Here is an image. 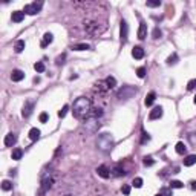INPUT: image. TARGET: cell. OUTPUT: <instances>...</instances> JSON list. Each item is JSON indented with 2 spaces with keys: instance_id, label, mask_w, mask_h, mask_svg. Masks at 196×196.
<instances>
[{
  "instance_id": "cell-31",
  "label": "cell",
  "mask_w": 196,
  "mask_h": 196,
  "mask_svg": "<svg viewBox=\"0 0 196 196\" xmlns=\"http://www.w3.org/2000/svg\"><path fill=\"white\" fill-rule=\"evenodd\" d=\"M68 110H69V106H68V104H64V106L61 107V110H58V116H60V118H64L66 113H68Z\"/></svg>"
},
{
  "instance_id": "cell-39",
  "label": "cell",
  "mask_w": 196,
  "mask_h": 196,
  "mask_svg": "<svg viewBox=\"0 0 196 196\" xmlns=\"http://www.w3.org/2000/svg\"><path fill=\"white\" fill-rule=\"evenodd\" d=\"M64 58H66V54H61L60 57H57V61H55V63L60 66V64H63V63H64Z\"/></svg>"
},
{
  "instance_id": "cell-20",
  "label": "cell",
  "mask_w": 196,
  "mask_h": 196,
  "mask_svg": "<svg viewBox=\"0 0 196 196\" xmlns=\"http://www.w3.org/2000/svg\"><path fill=\"white\" fill-rule=\"evenodd\" d=\"M22 156H23V150L22 149H14V150H12V159H14V161L22 159Z\"/></svg>"
},
{
  "instance_id": "cell-3",
  "label": "cell",
  "mask_w": 196,
  "mask_h": 196,
  "mask_svg": "<svg viewBox=\"0 0 196 196\" xmlns=\"http://www.w3.org/2000/svg\"><path fill=\"white\" fill-rule=\"evenodd\" d=\"M97 144H98V149H100V150L109 152V150L113 147V136H112L110 133H101V135L98 136Z\"/></svg>"
},
{
  "instance_id": "cell-16",
  "label": "cell",
  "mask_w": 196,
  "mask_h": 196,
  "mask_svg": "<svg viewBox=\"0 0 196 196\" xmlns=\"http://www.w3.org/2000/svg\"><path fill=\"white\" fill-rule=\"evenodd\" d=\"M52 40H54V35H52L51 32H46V34L43 35V40H42V48H46L48 45H51Z\"/></svg>"
},
{
  "instance_id": "cell-23",
  "label": "cell",
  "mask_w": 196,
  "mask_h": 196,
  "mask_svg": "<svg viewBox=\"0 0 196 196\" xmlns=\"http://www.w3.org/2000/svg\"><path fill=\"white\" fill-rule=\"evenodd\" d=\"M112 172H113V175H115V176H124V175H126L124 168H123L121 165H115Z\"/></svg>"
},
{
  "instance_id": "cell-29",
  "label": "cell",
  "mask_w": 196,
  "mask_h": 196,
  "mask_svg": "<svg viewBox=\"0 0 196 196\" xmlns=\"http://www.w3.org/2000/svg\"><path fill=\"white\" fill-rule=\"evenodd\" d=\"M142 162H144L146 167H152L155 164V159L152 158V156H144V161H142Z\"/></svg>"
},
{
  "instance_id": "cell-42",
  "label": "cell",
  "mask_w": 196,
  "mask_h": 196,
  "mask_svg": "<svg viewBox=\"0 0 196 196\" xmlns=\"http://www.w3.org/2000/svg\"><path fill=\"white\" fill-rule=\"evenodd\" d=\"M190 189H192V190L196 189V181H192V182H190Z\"/></svg>"
},
{
  "instance_id": "cell-32",
  "label": "cell",
  "mask_w": 196,
  "mask_h": 196,
  "mask_svg": "<svg viewBox=\"0 0 196 196\" xmlns=\"http://www.w3.org/2000/svg\"><path fill=\"white\" fill-rule=\"evenodd\" d=\"M182 187H184V184H182V182L181 181H172L170 182V189H182Z\"/></svg>"
},
{
  "instance_id": "cell-30",
  "label": "cell",
  "mask_w": 196,
  "mask_h": 196,
  "mask_svg": "<svg viewBox=\"0 0 196 196\" xmlns=\"http://www.w3.org/2000/svg\"><path fill=\"white\" fill-rule=\"evenodd\" d=\"M34 69H35L37 72H45L46 68H45V64H43L42 61H37V63L34 64Z\"/></svg>"
},
{
  "instance_id": "cell-5",
  "label": "cell",
  "mask_w": 196,
  "mask_h": 196,
  "mask_svg": "<svg viewBox=\"0 0 196 196\" xmlns=\"http://www.w3.org/2000/svg\"><path fill=\"white\" fill-rule=\"evenodd\" d=\"M42 6H43V2H34V3H29V5H25L23 12L25 14H29V16H35L37 12L42 9Z\"/></svg>"
},
{
  "instance_id": "cell-26",
  "label": "cell",
  "mask_w": 196,
  "mask_h": 196,
  "mask_svg": "<svg viewBox=\"0 0 196 196\" xmlns=\"http://www.w3.org/2000/svg\"><path fill=\"white\" fill-rule=\"evenodd\" d=\"M106 84H107L109 89H112V87L116 86V80H115L113 77H107V78H106Z\"/></svg>"
},
{
  "instance_id": "cell-15",
  "label": "cell",
  "mask_w": 196,
  "mask_h": 196,
  "mask_svg": "<svg viewBox=\"0 0 196 196\" xmlns=\"http://www.w3.org/2000/svg\"><path fill=\"white\" fill-rule=\"evenodd\" d=\"M11 19H12V22L20 23L25 19V12L23 11H14V12H12V16H11Z\"/></svg>"
},
{
  "instance_id": "cell-35",
  "label": "cell",
  "mask_w": 196,
  "mask_h": 196,
  "mask_svg": "<svg viewBox=\"0 0 196 196\" xmlns=\"http://www.w3.org/2000/svg\"><path fill=\"white\" fill-rule=\"evenodd\" d=\"M146 68H138L136 69V75H138V78H144L146 77Z\"/></svg>"
},
{
  "instance_id": "cell-7",
  "label": "cell",
  "mask_w": 196,
  "mask_h": 196,
  "mask_svg": "<svg viewBox=\"0 0 196 196\" xmlns=\"http://www.w3.org/2000/svg\"><path fill=\"white\" fill-rule=\"evenodd\" d=\"M32 110H34V101H26L25 106H23V110H22L23 118H28V116H31Z\"/></svg>"
},
{
  "instance_id": "cell-38",
  "label": "cell",
  "mask_w": 196,
  "mask_h": 196,
  "mask_svg": "<svg viewBox=\"0 0 196 196\" xmlns=\"http://www.w3.org/2000/svg\"><path fill=\"white\" fill-rule=\"evenodd\" d=\"M48 118H49V116H48V113H46V112L40 113V116H38V120H40V123H46V121H48Z\"/></svg>"
},
{
  "instance_id": "cell-25",
  "label": "cell",
  "mask_w": 196,
  "mask_h": 196,
  "mask_svg": "<svg viewBox=\"0 0 196 196\" xmlns=\"http://www.w3.org/2000/svg\"><path fill=\"white\" fill-rule=\"evenodd\" d=\"M11 189H12V182H11V181H8V179L2 181V190H5V192H9Z\"/></svg>"
},
{
  "instance_id": "cell-22",
  "label": "cell",
  "mask_w": 196,
  "mask_h": 196,
  "mask_svg": "<svg viewBox=\"0 0 196 196\" xmlns=\"http://www.w3.org/2000/svg\"><path fill=\"white\" fill-rule=\"evenodd\" d=\"M72 49L74 51H87V49H90V46L87 43H78V45H74Z\"/></svg>"
},
{
  "instance_id": "cell-33",
  "label": "cell",
  "mask_w": 196,
  "mask_h": 196,
  "mask_svg": "<svg viewBox=\"0 0 196 196\" xmlns=\"http://www.w3.org/2000/svg\"><path fill=\"white\" fill-rule=\"evenodd\" d=\"M132 186L136 187V189H141V187H142V179H141V178H135V179L132 181Z\"/></svg>"
},
{
  "instance_id": "cell-17",
  "label": "cell",
  "mask_w": 196,
  "mask_h": 196,
  "mask_svg": "<svg viewBox=\"0 0 196 196\" xmlns=\"http://www.w3.org/2000/svg\"><path fill=\"white\" fill-rule=\"evenodd\" d=\"M40 133H42V132H40L37 127H32V129L29 130L28 135H29V139H31V141H37L38 138H40Z\"/></svg>"
},
{
  "instance_id": "cell-2",
  "label": "cell",
  "mask_w": 196,
  "mask_h": 196,
  "mask_svg": "<svg viewBox=\"0 0 196 196\" xmlns=\"http://www.w3.org/2000/svg\"><path fill=\"white\" fill-rule=\"evenodd\" d=\"M104 29H106V22L100 23V20H97V19H86L84 20V31L90 37H97V35L103 34Z\"/></svg>"
},
{
  "instance_id": "cell-28",
  "label": "cell",
  "mask_w": 196,
  "mask_h": 196,
  "mask_svg": "<svg viewBox=\"0 0 196 196\" xmlns=\"http://www.w3.org/2000/svg\"><path fill=\"white\" fill-rule=\"evenodd\" d=\"M146 5L149 8H158V6H161V2H159V0H147Z\"/></svg>"
},
{
  "instance_id": "cell-34",
  "label": "cell",
  "mask_w": 196,
  "mask_h": 196,
  "mask_svg": "<svg viewBox=\"0 0 196 196\" xmlns=\"http://www.w3.org/2000/svg\"><path fill=\"white\" fill-rule=\"evenodd\" d=\"M175 63H178V55H176V54H172L170 57L167 58V64H175Z\"/></svg>"
},
{
  "instance_id": "cell-24",
  "label": "cell",
  "mask_w": 196,
  "mask_h": 196,
  "mask_svg": "<svg viewBox=\"0 0 196 196\" xmlns=\"http://www.w3.org/2000/svg\"><path fill=\"white\" fill-rule=\"evenodd\" d=\"M175 150H176V153H179V155H184L186 150H187V147H186L184 142H178L176 147H175Z\"/></svg>"
},
{
  "instance_id": "cell-41",
  "label": "cell",
  "mask_w": 196,
  "mask_h": 196,
  "mask_svg": "<svg viewBox=\"0 0 196 196\" xmlns=\"http://www.w3.org/2000/svg\"><path fill=\"white\" fill-rule=\"evenodd\" d=\"M161 193H162L164 196H172V189H162Z\"/></svg>"
},
{
  "instance_id": "cell-44",
  "label": "cell",
  "mask_w": 196,
  "mask_h": 196,
  "mask_svg": "<svg viewBox=\"0 0 196 196\" xmlns=\"http://www.w3.org/2000/svg\"><path fill=\"white\" fill-rule=\"evenodd\" d=\"M193 103H195V104H196V95H195V98H193Z\"/></svg>"
},
{
  "instance_id": "cell-45",
  "label": "cell",
  "mask_w": 196,
  "mask_h": 196,
  "mask_svg": "<svg viewBox=\"0 0 196 196\" xmlns=\"http://www.w3.org/2000/svg\"><path fill=\"white\" fill-rule=\"evenodd\" d=\"M64 196H74V195H64Z\"/></svg>"
},
{
  "instance_id": "cell-27",
  "label": "cell",
  "mask_w": 196,
  "mask_h": 196,
  "mask_svg": "<svg viewBox=\"0 0 196 196\" xmlns=\"http://www.w3.org/2000/svg\"><path fill=\"white\" fill-rule=\"evenodd\" d=\"M150 141V135L147 133V132H144V130H142V133H141V144H146V142H149Z\"/></svg>"
},
{
  "instance_id": "cell-9",
  "label": "cell",
  "mask_w": 196,
  "mask_h": 196,
  "mask_svg": "<svg viewBox=\"0 0 196 196\" xmlns=\"http://www.w3.org/2000/svg\"><path fill=\"white\" fill-rule=\"evenodd\" d=\"M25 78V72L23 71H20V69H14L11 72V80L12 81H16V83H19V81H22Z\"/></svg>"
},
{
  "instance_id": "cell-12",
  "label": "cell",
  "mask_w": 196,
  "mask_h": 196,
  "mask_svg": "<svg viewBox=\"0 0 196 196\" xmlns=\"http://www.w3.org/2000/svg\"><path fill=\"white\" fill-rule=\"evenodd\" d=\"M132 57L135 60H141V58H144V49H142L141 46H135L132 49Z\"/></svg>"
},
{
  "instance_id": "cell-18",
  "label": "cell",
  "mask_w": 196,
  "mask_h": 196,
  "mask_svg": "<svg viewBox=\"0 0 196 196\" xmlns=\"http://www.w3.org/2000/svg\"><path fill=\"white\" fill-rule=\"evenodd\" d=\"M155 98H156V94H155V92H149V94L146 95V100H144V104H146V106H147V107H150V106H152V104L155 103Z\"/></svg>"
},
{
  "instance_id": "cell-14",
  "label": "cell",
  "mask_w": 196,
  "mask_h": 196,
  "mask_svg": "<svg viewBox=\"0 0 196 196\" xmlns=\"http://www.w3.org/2000/svg\"><path fill=\"white\" fill-rule=\"evenodd\" d=\"M97 173H98V176H101V178H104V179H107V178L110 176V170H109L106 165H100V167L97 168Z\"/></svg>"
},
{
  "instance_id": "cell-43",
  "label": "cell",
  "mask_w": 196,
  "mask_h": 196,
  "mask_svg": "<svg viewBox=\"0 0 196 196\" xmlns=\"http://www.w3.org/2000/svg\"><path fill=\"white\" fill-rule=\"evenodd\" d=\"M155 196H164V195H162V193H158V195H155Z\"/></svg>"
},
{
  "instance_id": "cell-13",
  "label": "cell",
  "mask_w": 196,
  "mask_h": 196,
  "mask_svg": "<svg viewBox=\"0 0 196 196\" xmlns=\"http://www.w3.org/2000/svg\"><path fill=\"white\" fill-rule=\"evenodd\" d=\"M84 126L89 129V130H95V129H98V123H97V120L95 118H92V116H89V118H86V121H84Z\"/></svg>"
},
{
  "instance_id": "cell-37",
  "label": "cell",
  "mask_w": 196,
  "mask_h": 196,
  "mask_svg": "<svg viewBox=\"0 0 196 196\" xmlns=\"http://www.w3.org/2000/svg\"><path fill=\"white\" fill-rule=\"evenodd\" d=\"M196 87V78H193V80H190L189 83H187V89L189 90H193Z\"/></svg>"
},
{
  "instance_id": "cell-19",
  "label": "cell",
  "mask_w": 196,
  "mask_h": 196,
  "mask_svg": "<svg viewBox=\"0 0 196 196\" xmlns=\"http://www.w3.org/2000/svg\"><path fill=\"white\" fill-rule=\"evenodd\" d=\"M196 164V155H189L184 158V165L186 167H192Z\"/></svg>"
},
{
  "instance_id": "cell-40",
  "label": "cell",
  "mask_w": 196,
  "mask_h": 196,
  "mask_svg": "<svg viewBox=\"0 0 196 196\" xmlns=\"http://www.w3.org/2000/svg\"><path fill=\"white\" fill-rule=\"evenodd\" d=\"M121 192H123L124 195H130V186H127V184H124V186L121 187Z\"/></svg>"
},
{
  "instance_id": "cell-6",
  "label": "cell",
  "mask_w": 196,
  "mask_h": 196,
  "mask_svg": "<svg viewBox=\"0 0 196 196\" xmlns=\"http://www.w3.org/2000/svg\"><path fill=\"white\" fill-rule=\"evenodd\" d=\"M127 37H129V26H127L126 20H121V23H120V38H121L123 45L127 42Z\"/></svg>"
},
{
  "instance_id": "cell-11",
  "label": "cell",
  "mask_w": 196,
  "mask_h": 196,
  "mask_svg": "<svg viewBox=\"0 0 196 196\" xmlns=\"http://www.w3.org/2000/svg\"><path fill=\"white\" fill-rule=\"evenodd\" d=\"M146 37H147V25L144 22H141L139 28H138V38L139 40H144Z\"/></svg>"
},
{
  "instance_id": "cell-8",
  "label": "cell",
  "mask_w": 196,
  "mask_h": 196,
  "mask_svg": "<svg viewBox=\"0 0 196 196\" xmlns=\"http://www.w3.org/2000/svg\"><path fill=\"white\" fill-rule=\"evenodd\" d=\"M162 113H164L162 107H161V106H156V107H153V109L150 110L149 118H150V120H158V118H161V116H162Z\"/></svg>"
},
{
  "instance_id": "cell-1",
  "label": "cell",
  "mask_w": 196,
  "mask_h": 196,
  "mask_svg": "<svg viewBox=\"0 0 196 196\" xmlns=\"http://www.w3.org/2000/svg\"><path fill=\"white\" fill-rule=\"evenodd\" d=\"M92 110V101L86 97H80L74 101V115L77 118H87Z\"/></svg>"
},
{
  "instance_id": "cell-21",
  "label": "cell",
  "mask_w": 196,
  "mask_h": 196,
  "mask_svg": "<svg viewBox=\"0 0 196 196\" xmlns=\"http://www.w3.org/2000/svg\"><path fill=\"white\" fill-rule=\"evenodd\" d=\"M25 46H26L25 40H19V42H16V46H14V49H16V52H17V54H20V52H23Z\"/></svg>"
},
{
  "instance_id": "cell-10",
  "label": "cell",
  "mask_w": 196,
  "mask_h": 196,
  "mask_svg": "<svg viewBox=\"0 0 196 196\" xmlns=\"http://www.w3.org/2000/svg\"><path fill=\"white\" fill-rule=\"evenodd\" d=\"M3 142H5V146H6V147H12V146H14L16 142H17V135H16V133H12V132L8 133V135L5 136V141H3Z\"/></svg>"
},
{
  "instance_id": "cell-4",
  "label": "cell",
  "mask_w": 196,
  "mask_h": 196,
  "mask_svg": "<svg viewBox=\"0 0 196 196\" xmlns=\"http://www.w3.org/2000/svg\"><path fill=\"white\" fill-rule=\"evenodd\" d=\"M135 94H136V87H133V86H123L118 92H116V97H118L120 100H130Z\"/></svg>"
},
{
  "instance_id": "cell-36",
  "label": "cell",
  "mask_w": 196,
  "mask_h": 196,
  "mask_svg": "<svg viewBox=\"0 0 196 196\" xmlns=\"http://www.w3.org/2000/svg\"><path fill=\"white\" fill-rule=\"evenodd\" d=\"M152 35H153V38H159V37L162 35V32H161V29H159V28H155V29H153V32H152Z\"/></svg>"
}]
</instances>
